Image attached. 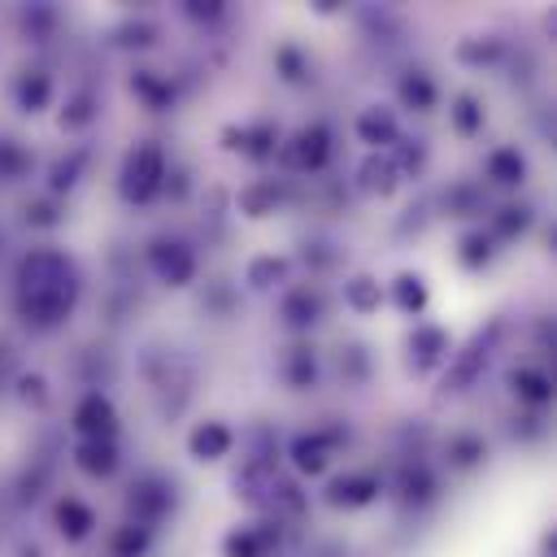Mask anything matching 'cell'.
<instances>
[{"mask_svg":"<svg viewBox=\"0 0 557 557\" xmlns=\"http://www.w3.org/2000/svg\"><path fill=\"white\" fill-rule=\"evenodd\" d=\"M527 226H531V209H527V205H505V209L492 213V235H496V239H513V235H522Z\"/></svg>","mask_w":557,"mask_h":557,"instance_id":"obj_36","label":"cell"},{"mask_svg":"<svg viewBox=\"0 0 557 557\" xmlns=\"http://www.w3.org/2000/svg\"><path fill=\"white\" fill-rule=\"evenodd\" d=\"M170 505H174V496H170V487L161 479H135L131 483V496H126L131 522H139V527L152 531V522H161L170 513Z\"/></svg>","mask_w":557,"mask_h":557,"instance_id":"obj_9","label":"cell"},{"mask_svg":"<svg viewBox=\"0 0 557 557\" xmlns=\"http://www.w3.org/2000/svg\"><path fill=\"white\" fill-rule=\"evenodd\" d=\"M22 35H30L35 44H44L52 30H57V9H48V4H30V9H22Z\"/></svg>","mask_w":557,"mask_h":557,"instance_id":"obj_38","label":"cell"},{"mask_svg":"<svg viewBox=\"0 0 557 557\" xmlns=\"http://www.w3.org/2000/svg\"><path fill=\"white\" fill-rule=\"evenodd\" d=\"M383 305V287H379V278H370V274H352V278H344V309H352L357 318H366V313H374Z\"/></svg>","mask_w":557,"mask_h":557,"instance_id":"obj_24","label":"cell"},{"mask_svg":"<svg viewBox=\"0 0 557 557\" xmlns=\"http://www.w3.org/2000/svg\"><path fill=\"white\" fill-rule=\"evenodd\" d=\"M335 444H339L335 431H300L287 444V457H292V466L300 474H322L331 466V457H335Z\"/></svg>","mask_w":557,"mask_h":557,"instance_id":"obj_8","label":"cell"},{"mask_svg":"<svg viewBox=\"0 0 557 557\" xmlns=\"http://www.w3.org/2000/svg\"><path fill=\"white\" fill-rule=\"evenodd\" d=\"M235 205H239L244 218H265V213H274V205H278V187H274L270 178H257V183L239 187Z\"/></svg>","mask_w":557,"mask_h":557,"instance_id":"obj_28","label":"cell"},{"mask_svg":"<svg viewBox=\"0 0 557 557\" xmlns=\"http://www.w3.org/2000/svg\"><path fill=\"white\" fill-rule=\"evenodd\" d=\"M52 522H57V531H61L70 544H78V540L91 535V527H96V509H91L87 500H78V496H61V500L52 505Z\"/></svg>","mask_w":557,"mask_h":557,"instance_id":"obj_14","label":"cell"},{"mask_svg":"<svg viewBox=\"0 0 557 557\" xmlns=\"http://www.w3.org/2000/svg\"><path fill=\"white\" fill-rule=\"evenodd\" d=\"M278 313H283V322H287L292 331H309V326L322 318V296H318L309 283H296V287L283 292Z\"/></svg>","mask_w":557,"mask_h":557,"instance_id":"obj_12","label":"cell"},{"mask_svg":"<svg viewBox=\"0 0 557 557\" xmlns=\"http://www.w3.org/2000/svg\"><path fill=\"white\" fill-rule=\"evenodd\" d=\"M287 161H292L296 170H305V174H322L326 161H331V131H326L322 122L300 126V131L292 135V144H287Z\"/></svg>","mask_w":557,"mask_h":557,"instance_id":"obj_6","label":"cell"},{"mask_svg":"<svg viewBox=\"0 0 557 557\" xmlns=\"http://www.w3.org/2000/svg\"><path fill=\"white\" fill-rule=\"evenodd\" d=\"M83 165H87V152H70V157H61V161L52 165V174H48V187H52V196H57V191H70V187L78 183Z\"/></svg>","mask_w":557,"mask_h":557,"instance_id":"obj_39","label":"cell"},{"mask_svg":"<svg viewBox=\"0 0 557 557\" xmlns=\"http://www.w3.org/2000/svg\"><path fill=\"white\" fill-rule=\"evenodd\" d=\"M131 96L144 100L148 109H170L174 87H170L161 74H152V70H135V74H131Z\"/></svg>","mask_w":557,"mask_h":557,"instance_id":"obj_27","label":"cell"},{"mask_svg":"<svg viewBox=\"0 0 557 557\" xmlns=\"http://www.w3.org/2000/svg\"><path fill=\"white\" fill-rule=\"evenodd\" d=\"M17 396H22L26 405H44V400H48L44 379H39V374H22V379H17Z\"/></svg>","mask_w":557,"mask_h":557,"instance_id":"obj_45","label":"cell"},{"mask_svg":"<svg viewBox=\"0 0 557 557\" xmlns=\"http://www.w3.org/2000/svg\"><path fill=\"white\" fill-rule=\"evenodd\" d=\"M13 100H17V109H26V113L48 109V100H52V74H48V70H22L17 83H13Z\"/></svg>","mask_w":557,"mask_h":557,"instance_id":"obj_18","label":"cell"},{"mask_svg":"<svg viewBox=\"0 0 557 557\" xmlns=\"http://www.w3.org/2000/svg\"><path fill=\"white\" fill-rule=\"evenodd\" d=\"M283 379H287V387H296V392L313 387V379H318V357H313L309 344H292V348H287V357H283Z\"/></svg>","mask_w":557,"mask_h":557,"instance_id":"obj_25","label":"cell"},{"mask_svg":"<svg viewBox=\"0 0 557 557\" xmlns=\"http://www.w3.org/2000/svg\"><path fill=\"white\" fill-rule=\"evenodd\" d=\"M26 222L52 226V222H57V205H52V200H30V205H26Z\"/></svg>","mask_w":557,"mask_h":557,"instance_id":"obj_46","label":"cell"},{"mask_svg":"<svg viewBox=\"0 0 557 557\" xmlns=\"http://www.w3.org/2000/svg\"><path fill=\"white\" fill-rule=\"evenodd\" d=\"M396 492L405 505H426L435 496V474L426 461H405L400 466V479H396Z\"/></svg>","mask_w":557,"mask_h":557,"instance_id":"obj_20","label":"cell"},{"mask_svg":"<svg viewBox=\"0 0 557 557\" xmlns=\"http://www.w3.org/2000/svg\"><path fill=\"white\" fill-rule=\"evenodd\" d=\"M287 274H292V261H287V257L265 252V257H252V261H248L244 283H248V287H257V292H270V287H283V283H287Z\"/></svg>","mask_w":557,"mask_h":557,"instance_id":"obj_23","label":"cell"},{"mask_svg":"<svg viewBox=\"0 0 557 557\" xmlns=\"http://www.w3.org/2000/svg\"><path fill=\"white\" fill-rule=\"evenodd\" d=\"M74 466H78L87 479H109V474H117L122 453H117L113 440H78V444H74Z\"/></svg>","mask_w":557,"mask_h":557,"instance_id":"obj_13","label":"cell"},{"mask_svg":"<svg viewBox=\"0 0 557 557\" xmlns=\"http://www.w3.org/2000/svg\"><path fill=\"white\" fill-rule=\"evenodd\" d=\"M366 370H370L366 348H361V344H344V348H339V374H348V379H366Z\"/></svg>","mask_w":557,"mask_h":557,"instance_id":"obj_42","label":"cell"},{"mask_svg":"<svg viewBox=\"0 0 557 557\" xmlns=\"http://www.w3.org/2000/svg\"><path fill=\"white\" fill-rule=\"evenodd\" d=\"M448 122H453V131H457V135H466V139H470V135H479V131H483V104H479L470 91H461V96L448 104Z\"/></svg>","mask_w":557,"mask_h":557,"instance_id":"obj_30","label":"cell"},{"mask_svg":"<svg viewBox=\"0 0 557 557\" xmlns=\"http://www.w3.org/2000/svg\"><path fill=\"white\" fill-rule=\"evenodd\" d=\"M231 448H235V435H231V426L218 422V418L196 422L191 435H187V453H191L196 461H222Z\"/></svg>","mask_w":557,"mask_h":557,"instance_id":"obj_11","label":"cell"},{"mask_svg":"<svg viewBox=\"0 0 557 557\" xmlns=\"http://www.w3.org/2000/svg\"><path fill=\"white\" fill-rule=\"evenodd\" d=\"M444 457H448L453 470H470V466H479V461L487 457V444H483L479 435H470V431H457V435H448Z\"/></svg>","mask_w":557,"mask_h":557,"instance_id":"obj_29","label":"cell"},{"mask_svg":"<svg viewBox=\"0 0 557 557\" xmlns=\"http://www.w3.org/2000/svg\"><path fill=\"white\" fill-rule=\"evenodd\" d=\"M392 305H396L400 313L418 318V313L426 309V278H422V274H413V270L396 274V283H392Z\"/></svg>","mask_w":557,"mask_h":557,"instance_id":"obj_26","label":"cell"},{"mask_svg":"<svg viewBox=\"0 0 557 557\" xmlns=\"http://www.w3.org/2000/svg\"><path fill=\"white\" fill-rule=\"evenodd\" d=\"M148 265L165 287H187L196 278V252L178 235H157L148 244Z\"/></svg>","mask_w":557,"mask_h":557,"instance_id":"obj_4","label":"cell"},{"mask_svg":"<svg viewBox=\"0 0 557 557\" xmlns=\"http://www.w3.org/2000/svg\"><path fill=\"white\" fill-rule=\"evenodd\" d=\"M117 35H122L117 44H126V48H148V44L157 39V26H148V22H131V26H122Z\"/></svg>","mask_w":557,"mask_h":557,"instance_id":"obj_43","label":"cell"},{"mask_svg":"<svg viewBox=\"0 0 557 557\" xmlns=\"http://www.w3.org/2000/svg\"><path fill=\"white\" fill-rule=\"evenodd\" d=\"M357 139L370 144V148H387L400 139V126H396V113L383 109V104H370L357 113Z\"/></svg>","mask_w":557,"mask_h":557,"instance_id":"obj_15","label":"cell"},{"mask_svg":"<svg viewBox=\"0 0 557 557\" xmlns=\"http://www.w3.org/2000/svg\"><path fill=\"white\" fill-rule=\"evenodd\" d=\"M183 13H187L191 22H218L226 9H222L218 0H191V4H183Z\"/></svg>","mask_w":557,"mask_h":557,"instance_id":"obj_44","label":"cell"},{"mask_svg":"<svg viewBox=\"0 0 557 557\" xmlns=\"http://www.w3.org/2000/svg\"><path fill=\"white\" fill-rule=\"evenodd\" d=\"M483 174H487L492 183H500V187H518V183L527 178V157H522L518 148L500 144V148H492V152L483 157Z\"/></svg>","mask_w":557,"mask_h":557,"instance_id":"obj_17","label":"cell"},{"mask_svg":"<svg viewBox=\"0 0 557 557\" xmlns=\"http://www.w3.org/2000/svg\"><path fill=\"white\" fill-rule=\"evenodd\" d=\"M161 183H165V152H161L152 139L135 144V148L126 152V161H122V174H117L122 200L148 205V200L161 196Z\"/></svg>","mask_w":557,"mask_h":557,"instance_id":"obj_2","label":"cell"},{"mask_svg":"<svg viewBox=\"0 0 557 557\" xmlns=\"http://www.w3.org/2000/svg\"><path fill=\"white\" fill-rule=\"evenodd\" d=\"M274 144H278V126L274 122H257V126H244L239 152L252 157V161H270L274 157Z\"/></svg>","mask_w":557,"mask_h":557,"instance_id":"obj_32","label":"cell"},{"mask_svg":"<svg viewBox=\"0 0 557 557\" xmlns=\"http://www.w3.org/2000/svg\"><path fill=\"white\" fill-rule=\"evenodd\" d=\"M500 331H505V322H492L487 331H474V339H470L461 352H453V366L444 370V383H440V392H444V396L466 392V387L483 374V366H487V357H492V348H496Z\"/></svg>","mask_w":557,"mask_h":557,"instance_id":"obj_3","label":"cell"},{"mask_svg":"<svg viewBox=\"0 0 557 557\" xmlns=\"http://www.w3.org/2000/svg\"><path fill=\"white\" fill-rule=\"evenodd\" d=\"M509 392L518 396V400H527V405H548L553 400V379L540 370V366H518V370H509Z\"/></svg>","mask_w":557,"mask_h":557,"instance_id":"obj_19","label":"cell"},{"mask_svg":"<svg viewBox=\"0 0 557 557\" xmlns=\"http://www.w3.org/2000/svg\"><path fill=\"white\" fill-rule=\"evenodd\" d=\"M57 122H61V131H83V126H91V122H96V96H91V91H74V96L65 100V109L57 113Z\"/></svg>","mask_w":557,"mask_h":557,"instance_id":"obj_34","label":"cell"},{"mask_svg":"<svg viewBox=\"0 0 557 557\" xmlns=\"http://www.w3.org/2000/svg\"><path fill=\"white\" fill-rule=\"evenodd\" d=\"M405 361H409V370L413 374H426V370H435L444 357H448V331L444 326H431V322H418L413 331H409V339H405Z\"/></svg>","mask_w":557,"mask_h":557,"instance_id":"obj_7","label":"cell"},{"mask_svg":"<svg viewBox=\"0 0 557 557\" xmlns=\"http://www.w3.org/2000/svg\"><path fill=\"white\" fill-rule=\"evenodd\" d=\"M374 496H379V474H366V470H348L326 483V505L335 509H361Z\"/></svg>","mask_w":557,"mask_h":557,"instance_id":"obj_10","label":"cell"},{"mask_svg":"<svg viewBox=\"0 0 557 557\" xmlns=\"http://www.w3.org/2000/svg\"><path fill=\"white\" fill-rule=\"evenodd\" d=\"M500 52H505V44L496 35H470L457 44V61H466V65H492V61H500Z\"/></svg>","mask_w":557,"mask_h":557,"instance_id":"obj_31","label":"cell"},{"mask_svg":"<svg viewBox=\"0 0 557 557\" xmlns=\"http://www.w3.org/2000/svg\"><path fill=\"white\" fill-rule=\"evenodd\" d=\"M274 65H278V74H283L287 83H305V74H309V65H305L300 48H292V44H283V48L274 52Z\"/></svg>","mask_w":557,"mask_h":557,"instance_id":"obj_41","label":"cell"},{"mask_svg":"<svg viewBox=\"0 0 557 557\" xmlns=\"http://www.w3.org/2000/svg\"><path fill=\"white\" fill-rule=\"evenodd\" d=\"M148 540H152L148 527L122 522V527L113 531V540H109V553H113V557H144V553H148Z\"/></svg>","mask_w":557,"mask_h":557,"instance_id":"obj_33","label":"cell"},{"mask_svg":"<svg viewBox=\"0 0 557 557\" xmlns=\"http://www.w3.org/2000/svg\"><path fill=\"white\" fill-rule=\"evenodd\" d=\"M26 165H30L26 148H22V144H13V139H0V178H4V183H9V178H22V174H26Z\"/></svg>","mask_w":557,"mask_h":557,"instance_id":"obj_40","label":"cell"},{"mask_svg":"<svg viewBox=\"0 0 557 557\" xmlns=\"http://www.w3.org/2000/svg\"><path fill=\"white\" fill-rule=\"evenodd\" d=\"M396 96H400V104L413 109V113H431V109H435V83H431L426 70H409V74H400Z\"/></svg>","mask_w":557,"mask_h":557,"instance_id":"obj_21","label":"cell"},{"mask_svg":"<svg viewBox=\"0 0 557 557\" xmlns=\"http://www.w3.org/2000/svg\"><path fill=\"white\" fill-rule=\"evenodd\" d=\"M17 313L30 326H57L78 305V270L57 248H30L17 261Z\"/></svg>","mask_w":557,"mask_h":557,"instance_id":"obj_1","label":"cell"},{"mask_svg":"<svg viewBox=\"0 0 557 557\" xmlns=\"http://www.w3.org/2000/svg\"><path fill=\"white\" fill-rule=\"evenodd\" d=\"M357 174H361V187H366V191H374V196H392V191H396V183H400V170H396V161H392L387 152L366 157Z\"/></svg>","mask_w":557,"mask_h":557,"instance_id":"obj_22","label":"cell"},{"mask_svg":"<svg viewBox=\"0 0 557 557\" xmlns=\"http://www.w3.org/2000/svg\"><path fill=\"white\" fill-rule=\"evenodd\" d=\"M457 261H461L466 270H483V265L492 261V235H483V231L461 235V244H457Z\"/></svg>","mask_w":557,"mask_h":557,"instance_id":"obj_37","label":"cell"},{"mask_svg":"<svg viewBox=\"0 0 557 557\" xmlns=\"http://www.w3.org/2000/svg\"><path fill=\"white\" fill-rule=\"evenodd\" d=\"M444 209H448L453 218H470V213L483 209V191H479L474 183H453V187L444 191Z\"/></svg>","mask_w":557,"mask_h":557,"instance_id":"obj_35","label":"cell"},{"mask_svg":"<svg viewBox=\"0 0 557 557\" xmlns=\"http://www.w3.org/2000/svg\"><path fill=\"white\" fill-rule=\"evenodd\" d=\"M78 440H113L117 435V409L104 392H87L78 405H74V422Z\"/></svg>","mask_w":557,"mask_h":557,"instance_id":"obj_5","label":"cell"},{"mask_svg":"<svg viewBox=\"0 0 557 557\" xmlns=\"http://www.w3.org/2000/svg\"><path fill=\"white\" fill-rule=\"evenodd\" d=\"M274 540H278V527L270 531V522H261V527H235L222 540V553L226 557H265Z\"/></svg>","mask_w":557,"mask_h":557,"instance_id":"obj_16","label":"cell"}]
</instances>
